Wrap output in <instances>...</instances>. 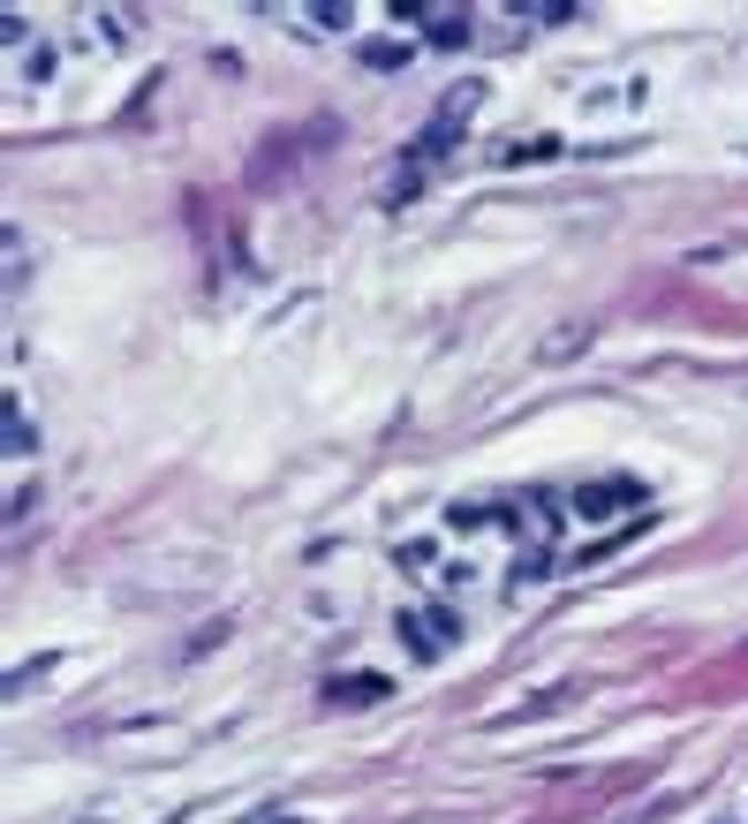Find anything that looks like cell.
<instances>
[{"mask_svg":"<svg viewBox=\"0 0 748 824\" xmlns=\"http://www.w3.org/2000/svg\"><path fill=\"white\" fill-rule=\"evenodd\" d=\"M447 636H454L447 612H401V643L409 651H447Z\"/></svg>","mask_w":748,"mask_h":824,"instance_id":"obj_1","label":"cell"},{"mask_svg":"<svg viewBox=\"0 0 748 824\" xmlns=\"http://www.w3.org/2000/svg\"><path fill=\"white\" fill-rule=\"evenodd\" d=\"M332 696H340V703H378L386 681H378V673H363V681H332Z\"/></svg>","mask_w":748,"mask_h":824,"instance_id":"obj_2","label":"cell"}]
</instances>
